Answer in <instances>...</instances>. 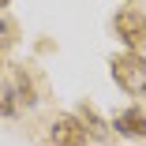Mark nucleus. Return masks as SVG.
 Returning <instances> with one entry per match:
<instances>
[{"mask_svg":"<svg viewBox=\"0 0 146 146\" xmlns=\"http://www.w3.org/2000/svg\"><path fill=\"white\" fill-rule=\"evenodd\" d=\"M112 79L124 94L131 98H146V56L139 52H120L112 56Z\"/></svg>","mask_w":146,"mask_h":146,"instance_id":"1","label":"nucleus"},{"mask_svg":"<svg viewBox=\"0 0 146 146\" xmlns=\"http://www.w3.org/2000/svg\"><path fill=\"white\" fill-rule=\"evenodd\" d=\"M112 26H116V38L127 45V52L146 45V15L139 8H120L116 19H112Z\"/></svg>","mask_w":146,"mask_h":146,"instance_id":"2","label":"nucleus"},{"mask_svg":"<svg viewBox=\"0 0 146 146\" xmlns=\"http://www.w3.org/2000/svg\"><path fill=\"white\" fill-rule=\"evenodd\" d=\"M49 142H52V146H86V131H82V124H79V116L60 112V116L49 124Z\"/></svg>","mask_w":146,"mask_h":146,"instance_id":"3","label":"nucleus"},{"mask_svg":"<svg viewBox=\"0 0 146 146\" xmlns=\"http://www.w3.org/2000/svg\"><path fill=\"white\" fill-rule=\"evenodd\" d=\"M112 127L124 139H146V112L142 109H124V112H116Z\"/></svg>","mask_w":146,"mask_h":146,"instance_id":"4","label":"nucleus"},{"mask_svg":"<svg viewBox=\"0 0 146 146\" xmlns=\"http://www.w3.org/2000/svg\"><path fill=\"white\" fill-rule=\"evenodd\" d=\"M79 124H82L86 139H109V124L98 116L94 105H79Z\"/></svg>","mask_w":146,"mask_h":146,"instance_id":"5","label":"nucleus"},{"mask_svg":"<svg viewBox=\"0 0 146 146\" xmlns=\"http://www.w3.org/2000/svg\"><path fill=\"white\" fill-rule=\"evenodd\" d=\"M11 41H15V23L0 15V49H8Z\"/></svg>","mask_w":146,"mask_h":146,"instance_id":"6","label":"nucleus"},{"mask_svg":"<svg viewBox=\"0 0 146 146\" xmlns=\"http://www.w3.org/2000/svg\"><path fill=\"white\" fill-rule=\"evenodd\" d=\"M0 8H8V0H0Z\"/></svg>","mask_w":146,"mask_h":146,"instance_id":"7","label":"nucleus"}]
</instances>
